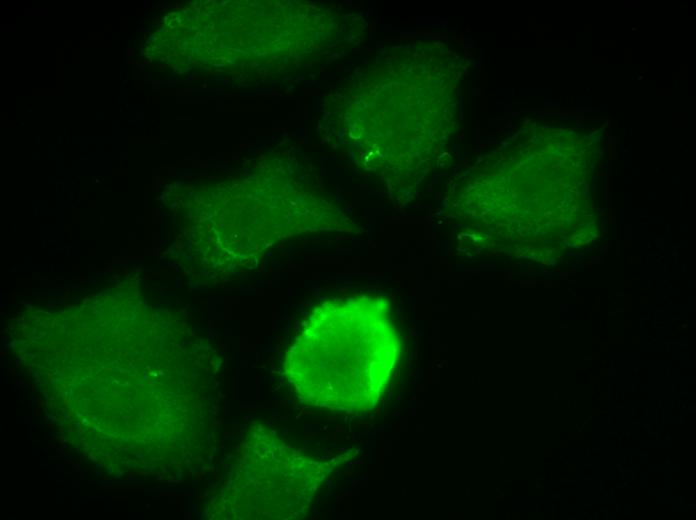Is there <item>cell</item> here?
<instances>
[{"mask_svg": "<svg viewBox=\"0 0 696 520\" xmlns=\"http://www.w3.org/2000/svg\"><path fill=\"white\" fill-rule=\"evenodd\" d=\"M399 352L386 301L351 297L314 310L290 347L284 370L301 401L361 412L380 399Z\"/></svg>", "mask_w": 696, "mask_h": 520, "instance_id": "cell-1", "label": "cell"}]
</instances>
